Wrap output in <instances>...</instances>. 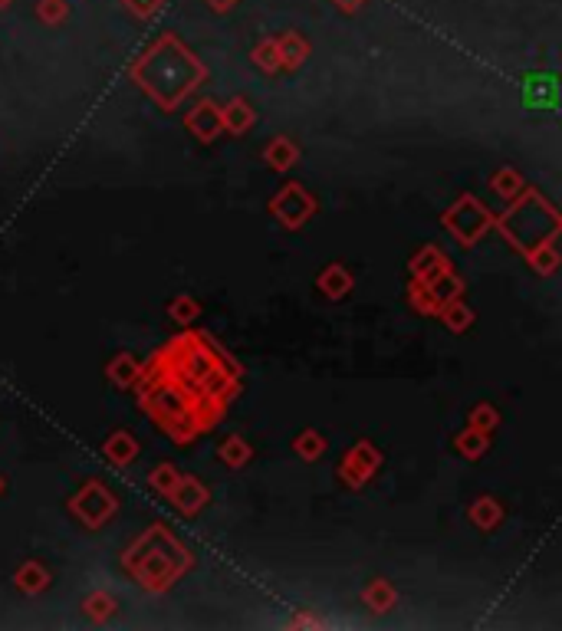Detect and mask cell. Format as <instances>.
<instances>
[]
</instances>
